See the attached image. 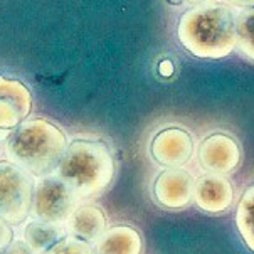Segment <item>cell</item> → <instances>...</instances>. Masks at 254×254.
I'll return each mask as SVG.
<instances>
[{
    "mask_svg": "<svg viewBox=\"0 0 254 254\" xmlns=\"http://www.w3.org/2000/svg\"><path fill=\"white\" fill-rule=\"evenodd\" d=\"M177 37L180 44L195 58H227L238 44L234 8L224 2L190 7L180 17Z\"/></svg>",
    "mask_w": 254,
    "mask_h": 254,
    "instance_id": "6da1fadb",
    "label": "cell"
},
{
    "mask_svg": "<svg viewBox=\"0 0 254 254\" xmlns=\"http://www.w3.org/2000/svg\"><path fill=\"white\" fill-rule=\"evenodd\" d=\"M69 146L67 136L49 120H25L5 140V155L34 179L54 175Z\"/></svg>",
    "mask_w": 254,
    "mask_h": 254,
    "instance_id": "7a4b0ae2",
    "label": "cell"
},
{
    "mask_svg": "<svg viewBox=\"0 0 254 254\" xmlns=\"http://www.w3.org/2000/svg\"><path fill=\"white\" fill-rule=\"evenodd\" d=\"M116 174L115 157L101 140H72L56 175L63 179L77 199H94L110 189Z\"/></svg>",
    "mask_w": 254,
    "mask_h": 254,
    "instance_id": "3957f363",
    "label": "cell"
},
{
    "mask_svg": "<svg viewBox=\"0 0 254 254\" xmlns=\"http://www.w3.org/2000/svg\"><path fill=\"white\" fill-rule=\"evenodd\" d=\"M36 179L15 163L0 162V219L17 227L31 216Z\"/></svg>",
    "mask_w": 254,
    "mask_h": 254,
    "instance_id": "277c9868",
    "label": "cell"
},
{
    "mask_svg": "<svg viewBox=\"0 0 254 254\" xmlns=\"http://www.w3.org/2000/svg\"><path fill=\"white\" fill-rule=\"evenodd\" d=\"M77 200L76 193L63 179L49 175L36 182L31 217L34 221L63 224L77 207Z\"/></svg>",
    "mask_w": 254,
    "mask_h": 254,
    "instance_id": "5b68a950",
    "label": "cell"
},
{
    "mask_svg": "<svg viewBox=\"0 0 254 254\" xmlns=\"http://www.w3.org/2000/svg\"><path fill=\"white\" fill-rule=\"evenodd\" d=\"M243 152L234 136L227 133H212L202 140L197 150L199 165L209 174L227 175L239 167Z\"/></svg>",
    "mask_w": 254,
    "mask_h": 254,
    "instance_id": "8992f818",
    "label": "cell"
},
{
    "mask_svg": "<svg viewBox=\"0 0 254 254\" xmlns=\"http://www.w3.org/2000/svg\"><path fill=\"white\" fill-rule=\"evenodd\" d=\"M195 152L192 135L184 128H163L153 136L150 143V153L158 165L165 169H182L192 160Z\"/></svg>",
    "mask_w": 254,
    "mask_h": 254,
    "instance_id": "52a82bcc",
    "label": "cell"
},
{
    "mask_svg": "<svg viewBox=\"0 0 254 254\" xmlns=\"http://www.w3.org/2000/svg\"><path fill=\"white\" fill-rule=\"evenodd\" d=\"M32 93L17 77L0 76V131H12L29 118Z\"/></svg>",
    "mask_w": 254,
    "mask_h": 254,
    "instance_id": "ba28073f",
    "label": "cell"
},
{
    "mask_svg": "<svg viewBox=\"0 0 254 254\" xmlns=\"http://www.w3.org/2000/svg\"><path fill=\"white\" fill-rule=\"evenodd\" d=\"M193 180L190 172L185 169H167L153 184V197L163 209L180 210L185 209L193 200Z\"/></svg>",
    "mask_w": 254,
    "mask_h": 254,
    "instance_id": "9c48e42d",
    "label": "cell"
},
{
    "mask_svg": "<svg viewBox=\"0 0 254 254\" xmlns=\"http://www.w3.org/2000/svg\"><path fill=\"white\" fill-rule=\"evenodd\" d=\"M193 202L202 212L221 216L231 209L234 202V187L224 175L205 174L195 180Z\"/></svg>",
    "mask_w": 254,
    "mask_h": 254,
    "instance_id": "30bf717a",
    "label": "cell"
},
{
    "mask_svg": "<svg viewBox=\"0 0 254 254\" xmlns=\"http://www.w3.org/2000/svg\"><path fill=\"white\" fill-rule=\"evenodd\" d=\"M67 232L72 238H77L86 243L98 241V238L108 229L106 214L96 204H83L72 210L66 221Z\"/></svg>",
    "mask_w": 254,
    "mask_h": 254,
    "instance_id": "8fae6325",
    "label": "cell"
},
{
    "mask_svg": "<svg viewBox=\"0 0 254 254\" xmlns=\"http://www.w3.org/2000/svg\"><path fill=\"white\" fill-rule=\"evenodd\" d=\"M141 234L128 224H116L108 227L98 238L94 246V254H141Z\"/></svg>",
    "mask_w": 254,
    "mask_h": 254,
    "instance_id": "7c38bea8",
    "label": "cell"
},
{
    "mask_svg": "<svg viewBox=\"0 0 254 254\" xmlns=\"http://www.w3.org/2000/svg\"><path fill=\"white\" fill-rule=\"evenodd\" d=\"M64 236H66V229L63 227V224L31 221L24 227V241L34 249V253L49 251Z\"/></svg>",
    "mask_w": 254,
    "mask_h": 254,
    "instance_id": "4fadbf2b",
    "label": "cell"
},
{
    "mask_svg": "<svg viewBox=\"0 0 254 254\" xmlns=\"http://www.w3.org/2000/svg\"><path fill=\"white\" fill-rule=\"evenodd\" d=\"M236 227L243 243L254 253V185L241 195L236 207Z\"/></svg>",
    "mask_w": 254,
    "mask_h": 254,
    "instance_id": "5bb4252c",
    "label": "cell"
},
{
    "mask_svg": "<svg viewBox=\"0 0 254 254\" xmlns=\"http://www.w3.org/2000/svg\"><path fill=\"white\" fill-rule=\"evenodd\" d=\"M236 34H238L236 47L246 58L254 61V7L244 8L236 15Z\"/></svg>",
    "mask_w": 254,
    "mask_h": 254,
    "instance_id": "9a60e30c",
    "label": "cell"
},
{
    "mask_svg": "<svg viewBox=\"0 0 254 254\" xmlns=\"http://www.w3.org/2000/svg\"><path fill=\"white\" fill-rule=\"evenodd\" d=\"M44 254H94V248L91 243H86L72 236H64L58 244H54Z\"/></svg>",
    "mask_w": 254,
    "mask_h": 254,
    "instance_id": "2e32d148",
    "label": "cell"
},
{
    "mask_svg": "<svg viewBox=\"0 0 254 254\" xmlns=\"http://www.w3.org/2000/svg\"><path fill=\"white\" fill-rule=\"evenodd\" d=\"M15 234H14V227L8 226L5 221L0 219V253L5 251V249L14 243Z\"/></svg>",
    "mask_w": 254,
    "mask_h": 254,
    "instance_id": "e0dca14e",
    "label": "cell"
},
{
    "mask_svg": "<svg viewBox=\"0 0 254 254\" xmlns=\"http://www.w3.org/2000/svg\"><path fill=\"white\" fill-rule=\"evenodd\" d=\"M5 251L8 253V254H36L34 253V249L29 246L27 243L22 239V241H15L14 239V243L8 246Z\"/></svg>",
    "mask_w": 254,
    "mask_h": 254,
    "instance_id": "ac0fdd59",
    "label": "cell"
},
{
    "mask_svg": "<svg viewBox=\"0 0 254 254\" xmlns=\"http://www.w3.org/2000/svg\"><path fill=\"white\" fill-rule=\"evenodd\" d=\"M229 5L244 7V8H253L254 7V0H229Z\"/></svg>",
    "mask_w": 254,
    "mask_h": 254,
    "instance_id": "d6986e66",
    "label": "cell"
},
{
    "mask_svg": "<svg viewBox=\"0 0 254 254\" xmlns=\"http://www.w3.org/2000/svg\"><path fill=\"white\" fill-rule=\"evenodd\" d=\"M160 66H165V71H162V74H165V76H170L172 72H174V66H172V63H170V61H165V63H162Z\"/></svg>",
    "mask_w": 254,
    "mask_h": 254,
    "instance_id": "ffe728a7",
    "label": "cell"
},
{
    "mask_svg": "<svg viewBox=\"0 0 254 254\" xmlns=\"http://www.w3.org/2000/svg\"><path fill=\"white\" fill-rule=\"evenodd\" d=\"M184 2L193 3V5H200V3H207V2H212V0H184Z\"/></svg>",
    "mask_w": 254,
    "mask_h": 254,
    "instance_id": "44dd1931",
    "label": "cell"
},
{
    "mask_svg": "<svg viewBox=\"0 0 254 254\" xmlns=\"http://www.w3.org/2000/svg\"><path fill=\"white\" fill-rule=\"evenodd\" d=\"M0 254H8L7 251H2V253H0Z\"/></svg>",
    "mask_w": 254,
    "mask_h": 254,
    "instance_id": "7402d4cb",
    "label": "cell"
},
{
    "mask_svg": "<svg viewBox=\"0 0 254 254\" xmlns=\"http://www.w3.org/2000/svg\"><path fill=\"white\" fill-rule=\"evenodd\" d=\"M0 150H2V141H0Z\"/></svg>",
    "mask_w": 254,
    "mask_h": 254,
    "instance_id": "603a6c76",
    "label": "cell"
}]
</instances>
